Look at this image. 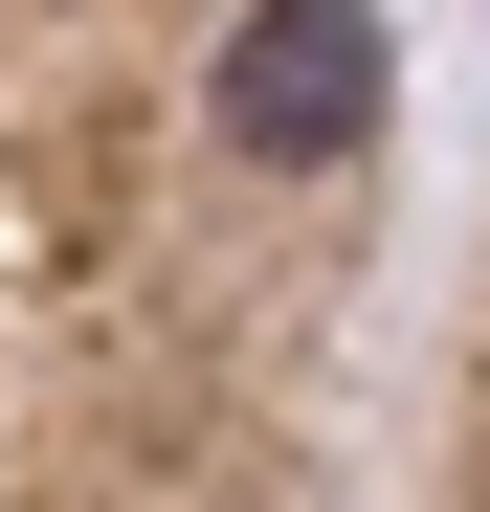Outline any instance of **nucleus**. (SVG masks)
<instances>
[{
  "mask_svg": "<svg viewBox=\"0 0 490 512\" xmlns=\"http://www.w3.org/2000/svg\"><path fill=\"white\" fill-rule=\"evenodd\" d=\"M401 290V0H0V512H357Z\"/></svg>",
  "mask_w": 490,
  "mask_h": 512,
  "instance_id": "obj_1",
  "label": "nucleus"
},
{
  "mask_svg": "<svg viewBox=\"0 0 490 512\" xmlns=\"http://www.w3.org/2000/svg\"><path fill=\"white\" fill-rule=\"evenodd\" d=\"M401 512H490V245L446 290V357H424V446H401Z\"/></svg>",
  "mask_w": 490,
  "mask_h": 512,
  "instance_id": "obj_2",
  "label": "nucleus"
}]
</instances>
